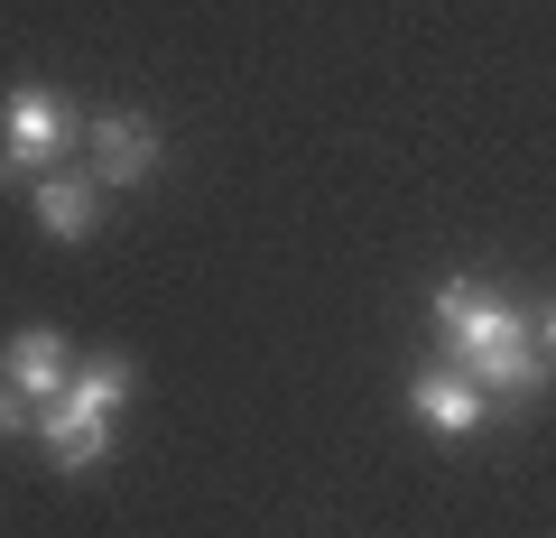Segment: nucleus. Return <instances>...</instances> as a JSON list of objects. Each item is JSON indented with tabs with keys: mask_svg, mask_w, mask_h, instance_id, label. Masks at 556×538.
<instances>
[{
	"mask_svg": "<svg viewBox=\"0 0 556 538\" xmlns=\"http://www.w3.org/2000/svg\"><path fill=\"white\" fill-rule=\"evenodd\" d=\"M437 335L455 343V372H473L482 390L529 399L547 380V353H538V325L519 316L510 298H492L482 279H445L437 288Z\"/></svg>",
	"mask_w": 556,
	"mask_h": 538,
	"instance_id": "1",
	"label": "nucleus"
},
{
	"mask_svg": "<svg viewBox=\"0 0 556 538\" xmlns=\"http://www.w3.org/2000/svg\"><path fill=\"white\" fill-rule=\"evenodd\" d=\"M130 399V362H75V380H65L56 409H38V437L47 455L65 464V474H84V464H102V446H112V409Z\"/></svg>",
	"mask_w": 556,
	"mask_h": 538,
	"instance_id": "2",
	"label": "nucleus"
},
{
	"mask_svg": "<svg viewBox=\"0 0 556 538\" xmlns=\"http://www.w3.org/2000/svg\"><path fill=\"white\" fill-rule=\"evenodd\" d=\"M75 140H84V112L65 93H47V84H10V102H0V177H10V186H38Z\"/></svg>",
	"mask_w": 556,
	"mask_h": 538,
	"instance_id": "3",
	"label": "nucleus"
},
{
	"mask_svg": "<svg viewBox=\"0 0 556 538\" xmlns=\"http://www.w3.org/2000/svg\"><path fill=\"white\" fill-rule=\"evenodd\" d=\"M408 418L427 427V437H473V427L492 418V390H482L473 372H455V362H427V372L408 380Z\"/></svg>",
	"mask_w": 556,
	"mask_h": 538,
	"instance_id": "4",
	"label": "nucleus"
},
{
	"mask_svg": "<svg viewBox=\"0 0 556 538\" xmlns=\"http://www.w3.org/2000/svg\"><path fill=\"white\" fill-rule=\"evenodd\" d=\"M0 380H10L28 409H56L65 380H75V343H65L56 325H20V335L0 343Z\"/></svg>",
	"mask_w": 556,
	"mask_h": 538,
	"instance_id": "5",
	"label": "nucleus"
},
{
	"mask_svg": "<svg viewBox=\"0 0 556 538\" xmlns=\"http://www.w3.org/2000/svg\"><path fill=\"white\" fill-rule=\"evenodd\" d=\"M84 140H93V186H149V167H159V121L149 112H93Z\"/></svg>",
	"mask_w": 556,
	"mask_h": 538,
	"instance_id": "6",
	"label": "nucleus"
},
{
	"mask_svg": "<svg viewBox=\"0 0 556 538\" xmlns=\"http://www.w3.org/2000/svg\"><path fill=\"white\" fill-rule=\"evenodd\" d=\"M28 214H38V233L84 241V233H93V214H102V186H93V177H56V167H47V177L28 186Z\"/></svg>",
	"mask_w": 556,
	"mask_h": 538,
	"instance_id": "7",
	"label": "nucleus"
},
{
	"mask_svg": "<svg viewBox=\"0 0 556 538\" xmlns=\"http://www.w3.org/2000/svg\"><path fill=\"white\" fill-rule=\"evenodd\" d=\"M20 427H38V409H28V399L0 380V437H20Z\"/></svg>",
	"mask_w": 556,
	"mask_h": 538,
	"instance_id": "8",
	"label": "nucleus"
},
{
	"mask_svg": "<svg viewBox=\"0 0 556 538\" xmlns=\"http://www.w3.org/2000/svg\"><path fill=\"white\" fill-rule=\"evenodd\" d=\"M538 325V343H547V353H556V306H547V316H529Z\"/></svg>",
	"mask_w": 556,
	"mask_h": 538,
	"instance_id": "9",
	"label": "nucleus"
}]
</instances>
